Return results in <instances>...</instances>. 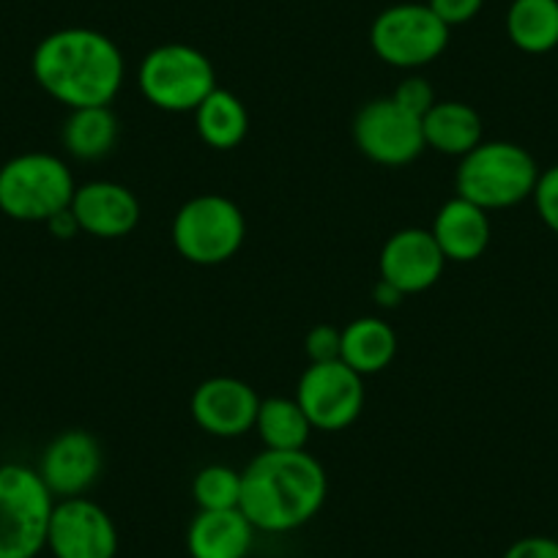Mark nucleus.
<instances>
[{
    "label": "nucleus",
    "mask_w": 558,
    "mask_h": 558,
    "mask_svg": "<svg viewBox=\"0 0 558 558\" xmlns=\"http://www.w3.org/2000/svg\"><path fill=\"white\" fill-rule=\"evenodd\" d=\"M326 493L329 480L324 465L307 449H266L241 471L239 509L255 525V531L286 534L302 529L320 512Z\"/></svg>",
    "instance_id": "nucleus-1"
},
{
    "label": "nucleus",
    "mask_w": 558,
    "mask_h": 558,
    "mask_svg": "<svg viewBox=\"0 0 558 558\" xmlns=\"http://www.w3.org/2000/svg\"><path fill=\"white\" fill-rule=\"evenodd\" d=\"M31 66L39 88L69 110L107 107L123 85L121 50L94 28H63L45 36Z\"/></svg>",
    "instance_id": "nucleus-2"
},
{
    "label": "nucleus",
    "mask_w": 558,
    "mask_h": 558,
    "mask_svg": "<svg viewBox=\"0 0 558 558\" xmlns=\"http://www.w3.org/2000/svg\"><path fill=\"white\" fill-rule=\"evenodd\" d=\"M539 168L525 148L514 143H480L460 159L454 173L458 195L476 203L485 211L512 208L534 197Z\"/></svg>",
    "instance_id": "nucleus-3"
},
{
    "label": "nucleus",
    "mask_w": 558,
    "mask_h": 558,
    "mask_svg": "<svg viewBox=\"0 0 558 558\" xmlns=\"http://www.w3.org/2000/svg\"><path fill=\"white\" fill-rule=\"evenodd\" d=\"M74 190L72 170L52 154H20L0 168V211L17 222L47 225L72 206Z\"/></svg>",
    "instance_id": "nucleus-4"
},
{
    "label": "nucleus",
    "mask_w": 558,
    "mask_h": 558,
    "mask_svg": "<svg viewBox=\"0 0 558 558\" xmlns=\"http://www.w3.org/2000/svg\"><path fill=\"white\" fill-rule=\"evenodd\" d=\"M56 496L39 471L0 465V558H36L47 547Z\"/></svg>",
    "instance_id": "nucleus-5"
},
{
    "label": "nucleus",
    "mask_w": 558,
    "mask_h": 558,
    "mask_svg": "<svg viewBox=\"0 0 558 558\" xmlns=\"http://www.w3.org/2000/svg\"><path fill=\"white\" fill-rule=\"evenodd\" d=\"M137 85L154 107L165 112H195L217 88L214 63L190 45H162L140 63Z\"/></svg>",
    "instance_id": "nucleus-6"
},
{
    "label": "nucleus",
    "mask_w": 558,
    "mask_h": 558,
    "mask_svg": "<svg viewBox=\"0 0 558 558\" xmlns=\"http://www.w3.org/2000/svg\"><path fill=\"white\" fill-rule=\"evenodd\" d=\"M173 244L195 266H219L235 257L246 235L241 208L225 195H197L173 219Z\"/></svg>",
    "instance_id": "nucleus-7"
},
{
    "label": "nucleus",
    "mask_w": 558,
    "mask_h": 558,
    "mask_svg": "<svg viewBox=\"0 0 558 558\" xmlns=\"http://www.w3.org/2000/svg\"><path fill=\"white\" fill-rule=\"evenodd\" d=\"M449 31L427 3H397L375 17L369 45L389 66L418 69L447 50Z\"/></svg>",
    "instance_id": "nucleus-8"
},
{
    "label": "nucleus",
    "mask_w": 558,
    "mask_h": 558,
    "mask_svg": "<svg viewBox=\"0 0 558 558\" xmlns=\"http://www.w3.org/2000/svg\"><path fill=\"white\" fill-rule=\"evenodd\" d=\"M296 400L313 430H345L364 408V378L345 362L310 364L299 378Z\"/></svg>",
    "instance_id": "nucleus-9"
},
{
    "label": "nucleus",
    "mask_w": 558,
    "mask_h": 558,
    "mask_svg": "<svg viewBox=\"0 0 558 558\" xmlns=\"http://www.w3.org/2000/svg\"><path fill=\"white\" fill-rule=\"evenodd\" d=\"M353 140L364 157L386 168H402L427 148L422 118L397 105L391 96L369 101L359 110Z\"/></svg>",
    "instance_id": "nucleus-10"
},
{
    "label": "nucleus",
    "mask_w": 558,
    "mask_h": 558,
    "mask_svg": "<svg viewBox=\"0 0 558 558\" xmlns=\"http://www.w3.org/2000/svg\"><path fill=\"white\" fill-rule=\"evenodd\" d=\"M47 547L56 558H116L118 529L90 498H61L52 509Z\"/></svg>",
    "instance_id": "nucleus-11"
},
{
    "label": "nucleus",
    "mask_w": 558,
    "mask_h": 558,
    "mask_svg": "<svg viewBox=\"0 0 558 558\" xmlns=\"http://www.w3.org/2000/svg\"><path fill=\"white\" fill-rule=\"evenodd\" d=\"M444 266H447V257L430 230L425 228L397 230L386 241L378 257L380 279L395 286L402 296L422 293L436 286Z\"/></svg>",
    "instance_id": "nucleus-12"
},
{
    "label": "nucleus",
    "mask_w": 558,
    "mask_h": 558,
    "mask_svg": "<svg viewBox=\"0 0 558 558\" xmlns=\"http://www.w3.org/2000/svg\"><path fill=\"white\" fill-rule=\"evenodd\" d=\"M260 397L250 384L228 375L203 380L192 395V418L201 430L217 438H239L255 430Z\"/></svg>",
    "instance_id": "nucleus-13"
},
{
    "label": "nucleus",
    "mask_w": 558,
    "mask_h": 558,
    "mask_svg": "<svg viewBox=\"0 0 558 558\" xmlns=\"http://www.w3.org/2000/svg\"><path fill=\"white\" fill-rule=\"evenodd\" d=\"M101 465L99 441L85 430H66L47 444L36 471L56 498H77L99 480Z\"/></svg>",
    "instance_id": "nucleus-14"
},
{
    "label": "nucleus",
    "mask_w": 558,
    "mask_h": 558,
    "mask_svg": "<svg viewBox=\"0 0 558 558\" xmlns=\"http://www.w3.org/2000/svg\"><path fill=\"white\" fill-rule=\"evenodd\" d=\"M72 214L80 230L94 239H121L140 222V201L116 181H90L74 190Z\"/></svg>",
    "instance_id": "nucleus-15"
},
{
    "label": "nucleus",
    "mask_w": 558,
    "mask_h": 558,
    "mask_svg": "<svg viewBox=\"0 0 558 558\" xmlns=\"http://www.w3.org/2000/svg\"><path fill=\"white\" fill-rule=\"evenodd\" d=\"M255 542V525L241 509H201L186 531L192 558H246Z\"/></svg>",
    "instance_id": "nucleus-16"
},
{
    "label": "nucleus",
    "mask_w": 558,
    "mask_h": 558,
    "mask_svg": "<svg viewBox=\"0 0 558 558\" xmlns=\"http://www.w3.org/2000/svg\"><path fill=\"white\" fill-rule=\"evenodd\" d=\"M430 233L447 260L474 263L476 257L485 255L487 244H490V217L485 208L458 195L444 203Z\"/></svg>",
    "instance_id": "nucleus-17"
},
{
    "label": "nucleus",
    "mask_w": 558,
    "mask_h": 558,
    "mask_svg": "<svg viewBox=\"0 0 558 558\" xmlns=\"http://www.w3.org/2000/svg\"><path fill=\"white\" fill-rule=\"evenodd\" d=\"M422 132L427 148L463 159L482 143V118L463 101H436L422 118Z\"/></svg>",
    "instance_id": "nucleus-18"
},
{
    "label": "nucleus",
    "mask_w": 558,
    "mask_h": 558,
    "mask_svg": "<svg viewBox=\"0 0 558 558\" xmlns=\"http://www.w3.org/2000/svg\"><path fill=\"white\" fill-rule=\"evenodd\" d=\"M397 353V335L386 320L356 318L342 329L340 362L359 375L384 373Z\"/></svg>",
    "instance_id": "nucleus-19"
},
{
    "label": "nucleus",
    "mask_w": 558,
    "mask_h": 558,
    "mask_svg": "<svg viewBox=\"0 0 558 558\" xmlns=\"http://www.w3.org/2000/svg\"><path fill=\"white\" fill-rule=\"evenodd\" d=\"M195 123L206 146L217 148V151H230L246 137L250 116L239 96L225 88H214L195 110Z\"/></svg>",
    "instance_id": "nucleus-20"
},
{
    "label": "nucleus",
    "mask_w": 558,
    "mask_h": 558,
    "mask_svg": "<svg viewBox=\"0 0 558 558\" xmlns=\"http://www.w3.org/2000/svg\"><path fill=\"white\" fill-rule=\"evenodd\" d=\"M507 34L518 50L545 56L558 47V0H512Z\"/></svg>",
    "instance_id": "nucleus-21"
},
{
    "label": "nucleus",
    "mask_w": 558,
    "mask_h": 558,
    "mask_svg": "<svg viewBox=\"0 0 558 558\" xmlns=\"http://www.w3.org/2000/svg\"><path fill=\"white\" fill-rule=\"evenodd\" d=\"M255 430L266 449L296 452V449L307 447L313 425L296 397L293 400L291 397H268V400H260V408H257Z\"/></svg>",
    "instance_id": "nucleus-22"
},
{
    "label": "nucleus",
    "mask_w": 558,
    "mask_h": 558,
    "mask_svg": "<svg viewBox=\"0 0 558 558\" xmlns=\"http://www.w3.org/2000/svg\"><path fill=\"white\" fill-rule=\"evenodd\" d=\"M118 143V118L110 107H80L63 123V146L83 162L107 157Z\"/></svg>",
    "instance_id": "nucleus-23"
},
{
    "label": "nucleus",
    "mask_w": 558,
    "mask_h": 558,
    "mask_svg": "<svg viewBox=\"0 0 558 558\" xmlns=\"http://www.w3.org/2000/svg\"><path fill=\"white\" fill-rule=\"evenodd\" d=\"M192 498L201 509H239L241 471L228 465H206L192 482Z\"/></svg>",
    "instance_id": "nucleus-24"
},
{
    "label": "nucleus",
    "mask_w": 558,
    "mask_h": 558,
    "mask_svg": "<svg viewBox=\"0 0 558 558\" xmlns=\"http://www.w3.org/2000/svg\"><path fill=\"white\" fill-rule=\"evenodd\" d=\"M340 342H342V329H335V326H326V324L310 329L307 340H304V351H307L310 364L340 362Z\"/></svg>",
    "instance_id": "nucleus-25"
},
{
    "label": "nucleus",
    "mask_w": 558,
    "mask_h": 558,
    "mask_svg": "<svg viewBox=\"0 0 558 558\" xmlns=\"http://www.w3.org/2000/svg\"><path fill=\"white\" fill-rule=\"evenodd\" d=\"M391 99L400 107H405L413 116L425 118V112L436 105V90L430 88V83L422 77H408L397 85V90L391 94Z\"/></svg>",
    "instance_id": "nucleus-26"
},
{
    "label": "nucleus",
    "mask_w": 558,
    "mask_h": 558,
    "mask_svg": "<svg viewBox=\"0 0 558 558\" xmlns=\"http://www.w3.org/2000/svg\"><path fill=\"white\" fill-rule=\"evenodd\" d=\"M534 203L542 222L558 235V165L545 170V173H539V181H536L534 190Z\"/></svg>",
    "instance_id": "nucleus-27"
},
{
    "label": "nucleus",
    "mask_w": 558,
    "mask_h": 558,
    "mask_svg": "<svg viewBox=\"0 0 558 558\" xmlns=\"http://www.w3.org/2000/svg\"><path fill=\"white\" fill-rule=\"evenodd\" d=\"M427 7L438 14L444 25L458 28V25L471 23L482 12L485 0H427Z\"/></svg>",
    "instance_id": "nucleus-28"
},
{
    "label": "nucleus",
    "mask_w": 558,
    "mask_h": 558,
    "mask_svg": "<svg viewBox=\"0 0 558 558\" xmlns=\"http://www.w3.org/2000/svg\"><path fill=\"white\" fill-rule=\"evenodd\" d=\"M504 558H558V539L553 536H523L509 550Z\"/></svg>",
    "instance_id": "nucleus-29"
},
{
    "label": "nucleus",
    "mask_w": 558,
    "mask_h": 558,
    "mask_svg": "<svg viewBox=\"0 0 558 558\" xmlns=\"http://www.w3.org/2000/svg\"><path fill=\"white\" fill-rule=\"evenodd\" d=\"M47 228H50L52 233L58 235V239H72V235L80 233V225H77V219H74L72 208H66V211L56 214V217H52L50 222H47Z\"/></svg>",
    "instance_id": "nucleus-30"
},
{
    "label": "nucleus",
    "mask_w": 558,
    "mask_h": 558,
    "mask_svg": "<svg viewBox=\"0 0 558 558\" xmlns=\"http://www.w3.org/2000/svg\"><path fill=\"white\" fill-rule=\"evenodd\" d=\"M375 299H378V304H384V307H397L402 293L397 291L395 286H389V282H384V279H378V286H375Z\"/></svg>",
    "instance_id": "nucleus-31"
}]
</instances>
